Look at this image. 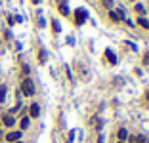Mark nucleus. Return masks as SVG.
Returning a JSON list of instances; mask_svg holds the SVG:
<instances>
[{"mask_svg": "<svg viewBox=\"0 0 149 143\" xmlns=\"http://www.w3.org/2000/svg\"><path fill=\"white\" fill-rule=\"evenodd\" d=\"M21 92H23V96H33L35 94V86H33L31 78H25L21 82Z\"/></svg>", "mask_w": 149, "mask_h": 143, "instance_id": "f257e3e1", "label": "nucleus"}, {"mask_svg": "<svg viewBox=\"0 0 149 143\" xmlns=\"http://www.w3.org/2000/svg\"><path fill=\"white\" fill-rule=\"evenodd\" d=\"M19 138H21V132H10V134L6 135V139H8L10 143H14V141H17Z\"/></svg>", "mask_w": 149, "mask_h": 143, "instance_id": "f03ea898", "label": "nucleus"}, {"mask_svg": "<svg viewBox=\"0 0 149 143\" xmlns=\"http://www.w3.org/2000/svg\"><path fill=\"white\" fill-rule=\"evenodd\" d=\"M29 113H31V116H33V118H36V116L40 115V107H38V105H36V103H35V105H31V109H29Z\"/></svg>", "mask_w": 149, "mask_h": 143, "instance_id": "7ed1b4c3", "label": "nucleus"}, {"mask_svg": "<svg viewBox=\"0 0 149 143\" xmlns=\"http://www.w3.org/2000/svg\"><path fill=\"white\" fill-rule=\"evenodd\" d=\"M2 122H4V126H14L15 124V120L12 118L10 115H4V116H2Z\"/></svg>", "mask_w": 149, "mask_h": 143, "instance_id": "20e7f679", "label": "nucleus"}, {"mask_svg": "<svg viewBox=\"0 0 149 143\" xmlns=\"http://www.w3.org/2000/svg\"><path fill=\"white\" fill-rule=\"evenodd\" d=\"M84 17H86V14L82 12V10H78V12H77V23H80V21H82Z\"/></svg>", "mask_w": 149, "mask_h": 143, "instance_id": "39448f33", "label": "nucleus"}, {"mask_svg": "<svg viewBox=\"0 0 149 143\" xmlns=\"http://www.w3.org/2000/svg\"><path fill=\"white\" fill-rule=\"evenodd\" d=\"M126 135H128V132H126L124 128L119 130V138H121V141H124V139H126Z\"/></svg>", "mask_w": 149, "mask_h": 143, "instance_id": "423d86ee", "label": "nucleus"}, {"mask_svg": "<svg viewBox=\"0 0 149 143\" xmlns=\"http://www.w3.org/2000/svg\"><path fill=\"white\" fill-rule=\"evenodd\" d=\"M140 25H141V27H145V29H147V27H149V21H147V19H143V17H141V19H140Z\"/></svg>", "mask_w": 149, "mask_h": 143, "instance_id": "0eeeda50", "label": "nucleus"}, {"mask_svg": "<svg viewBox=\"0 0 149 143\" xmlns=\"http://www.w3.org/2000/svg\"><path fill=\"white\" fill-rule=\"evenodd\" d=\"M21 128H23V130L29 128V118H23V120H21Z\"/></svg>", "mask_w": 149, "mask_h": 143, "instance_id": "6e6552de", "label": "nucleus"}, {"mask_svg": "<svg viewBox=\"0 0 149 143\" xmlns=\"http://www.w3.org/2000/svg\"><path fill=\"white\" fill-rule=\"evenodd\" d=\"M4 94H6V88L2 86V90H0V101H4Z\"/></svg>", "mask_w": 149, "mask_h": 143, "instance_id": "1a4fd4ad", "label": "nucleus"}, {"mask_svg": "<svg viewBox=\"0 0 149 143\" xmlns=\"http://www.w3.org/2000/svg\"><path fill=\"white\" fill-rule=\"evenodd\" d=\"M138 143H147V141H145L143 138H138Z\"/></svg>", "mask_w": 149, "mask_h": 143, "instance_id": "9d476101", "label": "nucleus"}, {"mask_svg": "<svg viewBox=\"0 0 149 143\" xmlns=\"http://www.w3.org/2000/svg\"><path fill=\"white\" fill-rule=\"evenodd\" d=\"M119 143H124V141H119Z\"/></svg>", "mask_w": 149, "mask_h": 143, "instance_id": "9b49d317", "label": "nucleus"}]
</instances>
